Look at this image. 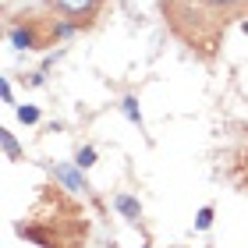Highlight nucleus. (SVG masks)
<instances>
[{"mask_svg":"<svg viewBox=\"0 0 248 248\" xmlns=\"http://www.w3.org/2000/svg\"><path fill=\"white\" fill-rule=\"evenodd\" d=\"M46 39H50V36H46V32H39V25H36L32 18H15V21L7 25V43H11L15 50H39Z\"/></svg>","mask_w":248,"mask_h":248,"instance_id":"nucleus-1","label":"nucleus"},{"mask_svg":"<svg viewBox=\"0 0 248 248\" xmlns=\"http://www.w3.org/2000/svg\"><path fill=\"white\" fill-rule=\"evenodd\" d=\"M53 15H61V18H71L78 21V25H93V18L99 15V7H103V0H46Z\"/></svg>","mask_w":248,"mask_h":248,"instance_id":"nucleus-2","label":"nucleus"},{"mask_svg":"<svg viewBox=\"0 0 248 248\" xmlns=\"http://www.w3.org/2000/svg\"><path fill=\"white\" fill-rule=\"evenodd\" d=\"M53 181H61L67 191H82V195H89V181H85V170H82V167H67V163H57V167H53Z\"/></svg>","mask_w":248,"mask_h":248,"instance_id":"nucleus-3","label":"nucleus"},{"mask_svg":"<svg viewBox=\"0 0 248 248\" xmlns=\"http://www.w3.org/2000/svg\"><path fill=\"white\" fill-rule=\"evenodd\" d=\"M114 206H117V213H121V217H124V220H131V223L142 217V202L135 199V195H128V191L114 195Z\"/></svg>","mask_w":248,"mask_h":248,"instance_id":"nucleus-4","label":"nucleus"},{"mask_svg":"<svg viewBox=\"0 0 248 248\" xmlns=\"http://www.w3.org/2000/svg\"><path fill=\"white\" fill-rule=\"evenodd\" d=\"M209 11L217 15H238V11H248V0H202Z\"/></svg>","mask_w":248,"mask_h":248,"instance_id":"nucleus-5","label":"nucleus"},{"mask_svg":"<svg viewBox=\"0 0 248 248\" xmlns=\"http://www.w3.org/2000/svg\"><path fill=\"white\" fill-rule=\"evenodd\" d=\"M0 145H4V156H7L11 163L21 160V145H18V139H15V135H11L7 128H0Z\"/></svg>","mask_w":248,"mask_h":248,"instance_id":"nucleus-6","label":"nucleus"},{"mask_svg":"<svg viewBox=\"0 0 248 248\" xmlns=\"http://www.w3.org/2000/svg\"><path fill=\"white\" fill-rule=\"evenodd\" d=\"M121 114L128 117L131 124H139V128L145 124V121H142V110H139V99H135V96H124V99H121Z\"/></svg>","mask_w":248,"mask_h":248,"instance_id":"nucleus-7","label":"nucleus"},{"mask_svg":"<svg viewBox=\"0 0 248 248\" xmlns=\"http://www.w3.org/2000/svg\"><path fill=\"white\" fill-rule=\"evenodd\" d=\"M75 163L82 167V170H89V167L96 163V149H93V145H82V149L75 153Z\"/></svg>","mask_w":248,"mask_h":248,"instance_id":"nucleus-8","label":"nucleus"},{"mask_svg":"<svg viewBox=\"0 0 248 248\" xmlns=\"http://www.w3.org/2000/svg\"><path fill=\"white\" fill-rule=\"evenodd\" d=\"M213 217H217L213 206H202V209L195 213V231H209V227H213Z\"/></svg>","mask_w":248,"mask_h":248,"instance_id":"nucleus-9","label":"nucleus"},{"mask_svg":"<svg viewBox=\"0 0 248 248\" xmlns=\"http://www.w3.org/2000/svg\"><path fill=\"white\" fill-rule=\"evenodd\" d=\"M18 121H21V124H36V121H39V107H32V103L18 107Z\"/></svg>","mask_w":248,"mask_h":248,"instance_id":"nucleus-10","label":"nucleus"},{"mask_svg":"<svg viewBox=\"0 0 248 248\" xmlns=\"http://www.w3.org/2000/svg\"><path fill=\"white\" fill-rule=\"evenodd\" d=\"M0 96H4V103H15V93H11V78H0Z\"/></svg>","mask_w":248,"mask_h":248,"instance_id":"nucleus-11","label":"nucleus"},{"mask_svg":"<svg viewBox=\"0 0 248 248\" xmlns=\"http://www.w3.org/2000/svg\"><path fill=\"white\" fill-rule=\"evenodd\" d=\"M139 248H149V245H139Z\"/></svg>","mask_w":248,"mask_h":248,"instance_id":"nucleus-12","label":"nucleus"}]
</instances>
